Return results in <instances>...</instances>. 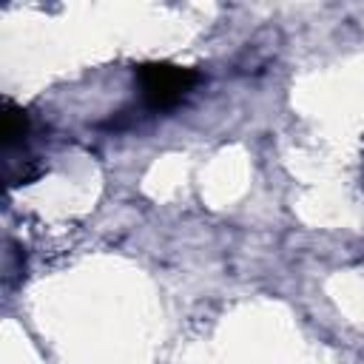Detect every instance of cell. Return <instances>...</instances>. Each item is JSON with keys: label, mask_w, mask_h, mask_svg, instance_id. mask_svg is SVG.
<instances>
[{"label": "cell", "mask_w": 364, "mask_h": 364, "mask_svg": "<svg viewBox=\"0 0 364 364\" xmlns=\"http://www.w3.org/2000/svg\"><path fill=\"white\" fill-rule=\"evenodd\" d=\"M199 74L193 68H182L173 63H142L136 68V82L151 108H173L193 85Z\"/></svg>", "instance_id": "cell-1"}, {"label": "cell", "mask_w": 364, "mask_h": 364, "mask_svg": "<svg viewBox=\"0 0 364 364\" xmlns=\"http://www.w3.org/2000/svg\"><path fill=\"white\" fill-rule=\"evenodd\" d=\"M28 131V117L23 108H17L14 102H3V145H14L26 136Z\"/></svg>", "instance_id": "cell-2"}]
</instances>
